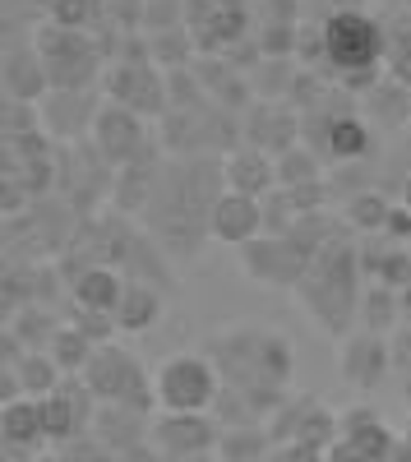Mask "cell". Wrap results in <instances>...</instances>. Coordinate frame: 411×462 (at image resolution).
<instances>
[{"mask_svg":"<svg viewBox=\"0 0 411 462\" xmlns=\"http://www.w3.org/2000/svg\"><path fill=\"white\" fill-rule=\"evenodd\" d=\"M204 352L213 356V365L222 374V393H236L241 426L269 420L296 379V346L278 328L222 324L204 337Z\"/></svg>","mask_w":411,"mask_h":462,"instance_id":"obj_1","label":"cell"},{"mask_svg":"<svg viewBox=\"0 0 411 462\" xmlns=\"http://www.w3.org/2000/svg\"><path fill=\"white\" fill-rule=\"evenodd\" d=\"M222 189H227V176H222V158L213 152L162 162L158 189L139 222L176 268L204 254V236H213V204L222 199Z\"/></svg>","mask_w":411,"mask_h":462,"instance_id":"obj_2","label":"cell"},{"mask_svg":"<svg viewBox=\"0 0 411 462\" xmlns=\"http://www.w3.org/2000/svg\"><path fill=\"white\" fill-rule=\"evenodd\" d=\"M301 60H310L333 88H375L388 69V28L365 5H333L315 32L301 28Z\"/></svg>","mask_w":411,"mask_h":462,"instance_id":"obj_3","label":"cell"},{"mask_svg":"<svg viewBox=\"0 0 411 462\" xmlns=\"http://www.w3.org/2000/svg\"><path fill=\"white\" fill-rule=\"evenodd\" d=\"M291 296L306 305V315L319 324L324 337L342 342L352 324L361 319V296H365V259L356 241L338 236L333 245H324Z\"/></svg>","mask_w":411,"mask_h":462,"instance_id":"obj_4","label":"cell"},{"mask_svg":"<svg viewBox=\"0 0 411 462\" xmlns=\"http://www.w3.org/2000/svg\"><path fill=\"white\" fill-rule=\"evenodd\" d=\"M32 47L47 65L51 88H93L106 74V47L97 32H74L42 19L32 28Z\"/></svg>","mask_w":411,"mask_h":462,"instance_id":"obj_5","label":"cell"},{"mask_svg":"<svg viewBox=\"0 0 411 462\" xmlns=\"http://www.w3.org/2000/svg\"><path fill=\"white\" fill-rule=\"evenodd\" d=\"M79 379L93 389V398L102 407H121V411H134V416H148L158 407L153 374H143L139 356L125 352V346H116V342L97 346V356L88 361V370Z\"/></svg>","mask_w":411,"mask_h":462,"instance_id":"obj_6","label":"cell"},{"mask_svg":"<svg viewBox=\"0 0 411 462\" xmlns=\"http://www.w3.org/2000/svg\"><path fill=\"white\" fill-rule=\"evenodd\" d=\"M153 393H158V411H213L222 398V374L213 365V356L204 346L195 352H176L153 370Z\"/></svg>","mask_w":411,"mask_h":462,"instance_id":"obj_7","label":"cell"},{"mask_svg":"<svg viewBox=\"0 0 411 462\" xmlns=\"http://www.w3.org/2000/svg\"><path fill=\"white\" fill-rule=\"evenodd\" d=\"M324 162H361L375 148V125L361 111H352L347 102H328L319 111L306 116V139Z\"/></svg>","mask_w":411,"mask_h":462,"instance_id":"obj_8","label":"cell"},{"mask_svg":"<svg viewBox=\"0 0 411 462\" xmlns=\"http://www.w3.org/2000/svg\"><path fill=\"white\" fill-rule=\"evenodd\" d=\"M93 148L102 152V158L111 167H130L139 158H153V152H162V143L153 139V121H143L139 111L121 106V102H102L97 111V125H93Z\"/></svg>","mask_w":411,"mask_h":462,"instance_id":"obj_9","label":"cell"},{"mask_svg":"<svg viewBox=\"0 0 411 462\" xmlns=\"http://www.w3.org/2000/svg\"><path fill=\"white\" fill-rule=\"evenodd\" d=\"M236 254L259 287H278V291H296V282H301L306 268L315 263V254L291 236H259V241L241 245Z\"/></svg>","mask_w":411,"mask_h":462,"instance_id":"obj_10","label":"cell"},{"mask_svg":"<svg viewBox=\"0 0 411 462\" xmlns=\"http://www.w3.org/2000/svg\"><path fill=\"white\" fill-rule=\"evenodd\" d=\"M102 88H106V102H121L130 111H139L143 121H162V116L171 111L167 102V69H158L153 60L148 65H106L102 74Z\"/></svg>","mask_w":411,"mask_h":462,"instance_id":"obj_11","label":"cell"},{"mask_svg":"<svg viewBox=\"0 0 411 462\" xmlns=\"http://www.w3.org/2000/svg\"><path fill=\"white\" fill-rule=\"evenodd\" d=\"M148 435H153L158 453L171 457V462H199L204 453H213L222 444V430H217V420L213 411H158L153 416V426H148Z\"/></svg>","mask_w":411,"mask_h":462,"instance_id":"obj_12","label":"cell"},{"mask_svg":"<svg viewBox=\"0 0 411 462\" xmlns=\"http://www.w3.org/2000/svg\"><path fill=\"white\" fill-rule=\"evenodd\" d=\"M97 398H93V389L74 374V379H65L56 393H47L42 398V426H47V444H56V448H65L69 439H79V435H88L93 430V420H97Z\"/></svg>","mask_w":411,"mask_h":462,"instance_id":"obj_13","label":"cell"},{"mask_svg":"<svg viewBox=\"0 0 411 462\" xmlns=\"http://www.w3.org/2000/svg\"><path fill=\"white\" fill-rule=\"evenodd\" d=\"M388 370H393V346H388L384 333L356 328L338 342V374H342L347 389H356V393L379 389L388 379Z\"/></svg>","mask_w":411,"mask_h":462,"instance_id":"obj_14","label":"cell"},{"mask_svg":"<svg viewBox=\"0 0 411 462\" xmlns=\"http://www.w3.org/2000/svg\"><path fill=\"white\" fill-rule=\"evenodd\" d=\"M106 97H97L93 88H51L37 111H42V130L56 143H84L97 125V111Z\"/></svg>","mask_w":411,"mask_h":462,"instance_id":"obj_15","label":"cell"},{"mask_svg":"<svg viewBox=\"0 0 411 462\" xmlns=\"http://www.w3.org/2000/svg\"><path fill=\"white\" fill-rule=\"evenodd\" d=\"M241 121H245V143L273 152V158H282L287 148L306 139V116L291 102H254Z\"/></svg>","mask_w":411,"mask_h":462,"instance_id":"obj_16","label":"cell"},{"mask_svg":"<svg viewBox=\"0 0 411 462\" xmlns=\"http://www.w3.org/2000/svg\"><path fill=\"white\" fill-rule=\"evenodd\" d=\"M264 231H269V222H264V199L236 195V189H222V199L213 204V241L241 250V245L259 241Z\"/></svg>","mask_w":411,"mask_h":462,"instance_id":"obj_17","label":"cell"},{"mask_svg":"<svg viewBox=\"0 0 411 462\" xmlns=\"http://www.w3.org/2000/svg\"><path fill=\"white\" fill-rule=\"evenodd\" d=\"M125 273L111 263H84L69 273V300L74 310H88V315H116V305L125 296Z\"/></svg>","mask_w":411,"mask_h":462,"instance_id":"obj_18","label":"cell"},{"mask_svg":"<svg viewBox=\"0 0 411 462\" xmlns=\"http://www.w3.org/2000/svg\"><path fill=\"white\" fill-rule=\"evenodd\" d=\"M222 176H227V189H236V195L269 199L278 189V158L254 143H241L236 152L222 158Z\"/></svg>","mask_w":411,"mask_h":462,"instance_id":"obj_19","label":"cell"},{"mask_svg":"<svg viewBox=\"0 0 411 462\" xmlns=\"http://www.w3.org/2000/svg\"><path fill=\"white\" fill-rule=\"evenodd\" d=\"M51 93V79H47V65L32 47V32L28 42H10L5 47V97L10 102H42Z\"/></svg>","mask_w":411,"mask_h":462,"instance_id":"obj_20","label":"cell"},{"mask_svg":"<svg viewBox=\"0 0 411 462\" xmlns=\"http://www.w3.org/2000/svg\"><path fill=\"white\" fill-rule=\"evenodd\" d=\"M158 171H162V152L121 167V171H116V185H111V213L143 217L148 199H153V189H158Z\"/></svg>","mask_w":411,"mask_h":462,"instance_id":"obj_21","label":"cell"},{"mask_svg":"<svg viewBox=\"0 0 411 462\" xmlns=\"http://www.w3.org/2000/svg\"><path fill=\"white\" fill-rule=\"evenodd\" d=\"M0 426H5V453H32L47 444L42 426V398H14L0 407Z\"/></svg>","mask_w":411,"mask_h":462,"instance_id":"obj_22","label":"cell"},{"mask_svg":"<svg viewBox=\"0 0 411 462\" xmlns=\"http://www.w3.org/2000/svg\"><path fill=\"white\" fill-rule=\"evenodd\" d=\"M162 310H167L162 291H158L153 282L130 278V282H125V296H121V305H116V328H121V333H148V328L162 319Z\"/></svg>","mask_w":411,"mask_h":462,"instance_id":"obj_23","label":"cell"},{"mask_svg":"<svg viewBox=\"0 0 411 462\" xmlns=\"http://www.w3.org/2000/svg\"><path fill=\"white\" fill-rule=\"evenodd\" d=\"M47 356L60 365V374L65 379H74V374H84L88 370V361L97 356V342L84 333V328H74L69 319L56 328V337H51V346H47Z\"/></svg>","mask_w":411,"mask_h":462,"instance_id":"obj_24","label":"cell"},{"mask_svg":"<svg viewBox=\"0 0 411 462\" xmlns=\"http://www.w3.org/2000/svg\"><path fill=\"white\" fill-rule=\"evenodd\" d=\"M5 365L14 370L23 398H47V393H56L60 383H65L60 365H56L47 352H23V356H14V361H5Z\"/></svg>","mask_w":411,"mask_h":462,"instance_id":"obj_25","label":"cell"},{"mask_svg":"<svg viewBox=\"0 0 411 462\" xmlns=\"http://www.w3.org/2000/svg\"><path fill=\"white\" fill-rule=\"evenodd\" d=\"M397 315H402V291H393V287H384V282L365 287V296H361V328L393 337V333L402 328Z\"/></svg>","mask_w":411,"mask_h":462,"instance_id":"obj_26","label":"cell"},{"mask_svg":"<svg viewBox=\"0 0 411 462\" xmlns=\"http://www.w3.org/2000/svg\"><path fill=\"white\" fill-rule=\"evenodd\" d=\"M388 213H393V204H388L384 195H375V189H361V195H352V199H347L342 226H352L356 236H384Z\"/></svg>","mask_w":411,"mask_h":462,"instance_id":"obj_27","label":"cell"},{"mask_svg":"<svg viewBox=\"0 0 411 462\" xmlns=\"http://www.w3.org/2000/svg\"><path fill=\"white\" fill-rule=\"evenodd\" d=\"M315 180H324V158L310 143H296L278 158V189H301V185H315Z\"/></svg>","mask_w":411,"mask_h":462,"instance_id":"obj_28","label":"cell"},{"mask_svg":"<svg viewBox=\"0 0 411 462\" xmlns=\"http://www.w3.org/2000/svg\"><path fill=\"white\" fill-rule=\"evenodd\" d=\"M47 23L74 28V32H97L102 28V0H51Z\"/></svg>","mask_w":411,"mask_h":462,"instance_id":"obj_29","label":"cell"},{"mask_svg":"<svg viewBox=\"0 0 411 462\" xmlns=\"http://www.w3.org/2000/svg\"><path fill=\"white\" fill-rule=\"evenodd\" d=\"M37 130H42L37 102H10L5 97V139H23V134H37Z\"/></svg>","mask_w":411,"mask_h":462,"instance_id":"obj_30","label":"cell"},{"mask_svg":"<svg viewBox=\"0 0 411 462\" xmlns=\"http://www.w3.org/2000/svg\"><path fill=\"white\" fill-rule=\"evenodd\" d=\"M388 74L393 84L411 93V28L406 32H388Z\"/></svg>","mask_w":411,"mask_h":462,"instance_id":"obj_31","label":"cell"},{"mask_svg":"<svg viewBox=\"0 0 411 462\" xmlns=\"http://www.w3.org/2000/svg\"><path fill=\"white\" fill-rule=\"evenodd\" d=\"M384 241H411V208L406 204H393V213H388V226H384Z\"/></svg>","mask_w":411,"mask_h":462,"instance_id":"obj_32","label":"cell"},{"mask_svg":"<svg viewBox=\"0 0 411 462\" xmlns=\"http://www.w3.org/2000/svg\"><path fill=\"white\" fill-rule=\"evenodd\" d=\"M388 346H393V365H402V370L411 374V324H402V328L388 337Z\"/></svg>","mask_w":411,"mask_h":462,"instance_id":"obj_33","label":"cell"},{"mask_svg":"<svg viewBox=\"0 0 411 462\" xmlns=\"http://www.w3.org/2000/svg\"><path fill=\"white\" fill-rule=\"evenodd\" d=\"M328 462H370L352 439H338V444H328Z\"/></svg>","mask_w":411,"mask_h":462,"instance_id":"obj_34","label":"cell"},{"mask_svg":"<svg viewBox=\"0 0 411 462\" xmlns=\"http://www.w3.org/2000/svg\"><path fill=\"white\" fill-rule=\"evenodd\" d=\"M402 204H406V208H411V176H406V180H402Z\"/></svg>","mask_w":411,"mask_h":462,"instance_id":"obj_35","label":"cell"},{"mask_svg":"<svg viewBox=\"0 0 411 462\" xmlns=\"http://www.w3.org/2000/svg\"><path fill=\"white\" fill-rule=\"evenodd\" d=\"M406 407H411V374H406Z\"/></svg>","mask_w":411,"mask_h":462,"instance_id":"obj_36","label":"cell"},{"mask_svg":"<svg viewBox=\"0 0 411 462\" xmlns=\"http://www.w3.org/2000/svg\"><path fill=\"white\" fill-rule=\"evenodd\" d=\"M37 462H60V457H37Z\"/></svg>","mask_w":411,"mask_h":462,"instance_id":"obj_37","label":"cell"},{"mask_svg":"<svg viewBox=\"0 0 411 462\" xmlns=\"http://www.w3.org/2000/svg\"><path fill=\"white\" fill-rule=\"evenodd\" d=\"M397 5H411V0H397Z\"/></svg>","mask_w":411,"mask_h":462,"instance_id":"obj_38","label":"cell"}]
</instances>
